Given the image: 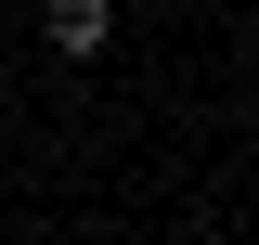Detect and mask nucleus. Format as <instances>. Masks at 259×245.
Listing matches in <instances>:
<instances>
[{
	"label": "nucleus",
	"instance_id": "obj_1",
	"mask_svg": "<svg viewBox=\"0 0 259 245\" xmlns=\"http://www.w3.org/2000/svg\"><path fill=\"white\" fill-rule=\"evenodd\" d=\"M39 26H52V52H104L117 0H39Z\"/></svg>",
	"mask_w": 259,
	"mask_h": 245
}]
</instances>
